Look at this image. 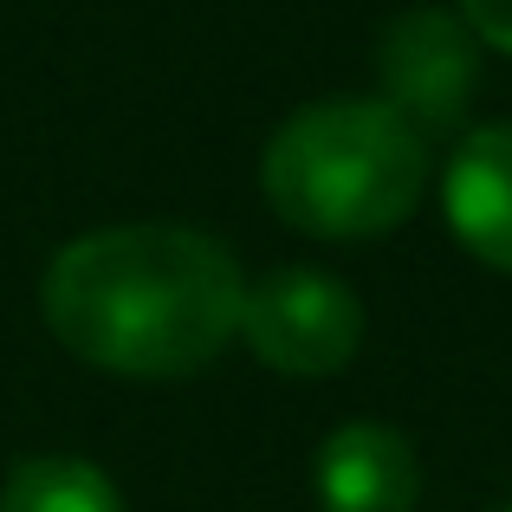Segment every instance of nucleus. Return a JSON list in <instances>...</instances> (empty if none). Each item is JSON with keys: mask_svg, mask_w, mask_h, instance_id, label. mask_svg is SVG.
<instances>
[{"mask_svg": "<svg viewBox=\"0 0 512 512\" xmlns=\"http://www.w3.org/2000/svg\"><path fill=\"white\" fill-rule=\"evenodd\" d=\"M247 273L234 247L182 221H124L65 240L39 273L46 331L78 363L130 383H175L240 338Z\"/></svg>", "mask_w": 512, "mask_h": 512, "instance_id": "nucleus-1", "label": "nucleus"}, {"mask_svg": "<svg viewBox=\"0 0 512 512\" xmlns=\"http://www.w3.org/2000/svg\"><path fill=\"white\" fill-rule=\"evenodd\" d=\"M435 150L383 98H318L260 150L266 208L305 240H376L428 195Z\"/></svg>", "mask_w": 512, "mask_h": 512, "instance_id": "nucleus-2", "label": "nucleus"}, {"mask_svg": "<svg viewBox=\"0 0 512 512\" xmlns=\"http://www.w3.org/2000/svg\"><path fill=\"white\" fill-rule=\"evenodd\" d=\"M240 338L273 376H338L363 350V299L338 273L273 266L247 286Z\"/></svg>", "mask_w": 512, "mask_h": 512, "instance_id": "nucleus-3", "label": "nucleus"}, {"mask_svg": "<svg viewBox=\"0 0 512 512\" xmlns=\"http://www.w3.org/2000/svg\"><path fill=\"white\" fill-rule=\"evenodd\" d=\"M376 85V98L428 143L454 137L480 91V39L454 7H409L376 39Z\"/></svg>", "mask_w": 512, "mask_h": 512, "instance_id": "nucleus-4", "label": "nucleus"}, {"mask_svg": "<svg viewBox=\"0 0 512 512\" xmlns=\"http://www.w3.org/2000/svg\"><path fill=\"white\" fill-rule=\"evenodd\" d=\"M441 221L487 273L512 279V124H480L441 169Z\"/></svg>", "mask_w": 512, "mask_h": 512, "instance_id": "nucleus-5", "label": "nucleus"}, {"mask_svg": "<svg viewBox=\"0 0 512 512\" xmlns=\"http://www.w3.org/2000/svg\"><path fill=\"white\" fill-rule=\"evenodd\" d=\"M312 487L318 512H415L422 500L415 441L389 422H344L318 441Z\"/></svg>", "mask_w": 512, "mask_h": 512, "instance_id": "nucleus-6", "label": "nucleus"}, {"mask_svg": "<svg viewBox=\"0 0 512 512\" xmlns=\"http://www.w3.org/2000/svg\"><path fill=\"white\" fill-rule=\"evenodd\" d=\"M0 512H124V493L78 454H26L0 480Z\"/></svg>", "mask_w": 512, "mask_h": 512, "instance_id": "nucleus-7", "label": "nucleus"}, {"mask_svg": "<svg viewBox=\"0 0 512 512\" xmlns=\"http://www.w3.org/2000/svg\"><path fill=\"white\" fill-rule=\"evenodd\" d=\"M454 13L480 39V52H506L512 59V0H454Z\"/></svg>", "mask_w": 512, "mask_h": 512, "instance_id": "nucleus-8", "label": "nucleus"}, {"mask_svg": "<svg viewBox=\"0 0 512 512\" xmlns=\"http://www.w3.org/2000/svg\"><path fill=\"white\" fill-rule=\"evenodd\" d=\"M500 512H512V506H500Z\"/></svg>", "mask_w": 512, "mask_h": 512, "instance_id": "nucleus-9", "label": "nucleus"}]
</instances>
